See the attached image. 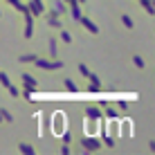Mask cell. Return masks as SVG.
I'll return each instance as SVG.
<instances>
[{
	"label": "cell",
	"instance_id": "6da1fadb",
	"mask_svg": "<svg viewBox=\"0 0 155 155\" xmlns=\"http://www.w3.org/2000/svg\"><path fill=\"white\" fill-rule=\"evenodd\" d=\"M31 65L36 68V70H43V72H56V70H63V61L61 58H36L34 63H31Z\"/></svg>",
	"mask_w": 155,
	"mask_h": 155
},
{
	"label": "cell",
	"instance_id": "7a4b0ae2",
	"mask_svg": "<svg viewBox=\"0 0 155 155\" xmlns=\"http://www.w3.org/2000/svg\"><path fill=\"white\" fill-rule=\"evenodd\" d=\"M104 148V144H101L99 140H94V137H90V135H83V137H79V144H77V151H81V153H97Z\"/></svg>",
	"mask_w": 155,
	"mask_h": 155
},
{
	"label": "cell",
	"instance_id": "3957f363",
	"mask_svg": "<svg viewBox=\"0 0 155 155\" xmlns=\"http://www.w3.org/2000/svg\"><path fill=\"white\" fill-rule=\"evenodd\" d=\"M20 88L23 90H29V92H36L38 90V79L29 72H23L20 74Z\"/></svg>",
	"mask_w": 155,
	"mask_h": 155
},
{
	"label": "cell",
	"instance_id": "277c9868",
	"mask_svg": "<svg viewBox=\"0 0 155 155\" xmlns=\"http://www.w3.org/2000/svg\"><path fill=\"white\" fill-rule=\"evenodd\" d=\"M47 14H54L58 18H68V5L63 0H50V9H45Z\"/></svg>",
	"mask_w": 155,
	"mask_h": 155
},
{
	"label": "cell",
	"instance_id": "5b68a950",
	"mask_svg": "<svg viewBox=\"0 0 155 155\" xmlns=\"http://www.w3.org/2000/svg\"><path fill=\"white\" fill-rule=\"evenodd\" d=\"M25 7H27V12L34 16V18H41V16H45V2L43 0H27L25 2Z\"/></svg>",
	"mask_w": 155,
	"mask_h": 155
},
{
	"label": "cell",
	"instance_id": "8992f818",
	"mask_svg": "<svg viewBox=\"0 0 155 155\" xmlns=\"http://www.w3.org/2000/svg\"><path fill=\"white\" fill-rule=\"evenodd\" d=\"M77 70H79V74H81V77H83V79H85L88 83L101 85V79H99V77H97V74H94L92 70H90V68L85 65V63H79V65H77Z\"/></svg>",
	"mask_w": 155,
	"mask_h": 155
},
{
	"label": "cell",
	"instance_id": "52a82bcc",
	"mask_svg": "<svg viewBox=\"0 0 155 155\" xmlns=\"http://www.w3.org/2000/svg\"><path fill=\"white\" fill-rule=\"evenodd\" d=\"M23 20H25V27H23V36H25V38H27V41H31V36H34V16H31L29 12H27V9H25V12H23Z\"/></svg>",
	"mask_w": 155,
	"mask_h": 155
},
{
	"label": "cell",
	"instance_id": "ba28073f",
	"mask_svg": "<svg viewBox=\"0 0 155 155\" xmlns=\"http://www.w3.org/2000/svg\"><path fill=\"white\" fill-rule=\"evenodd\" d=\"M85 117H88L90 121H97V119H104V113H101V106H97V104H88L85 106Z\"/></svg>",
	"mask_w": 155,
	"mask_h": 155
},
{
	"label": "cell",
	"instance_id": "9c48e42d",
	"mask_svg": "<svg viewBox=\"0 0 155 155\" xmlns=\"http://www.w3.org/2000/svg\"><path fill=\"white\" fill-rule=\"evenodd\" d=\"M68 16H70V20L79 23V18L83 16V5H79L77 0H74V2H70V5H68Z\"/></svg>",
	"mask_w": 155,
	"mask_h": 155
},
{
	"label": "cell",
	"instance_id": "30bf717a",
	"mask_svg": "<svg viewBox=\"0 0 155 155\" xmlns=\"http://www.w3.org/2000/svg\"><path fill=\"white\" fill-rule=\"evenodd\" d=\"M79 25H81V27H85V29H88L92 36H97V34H99L97 23H94V20H90V16H88V14H83L81 18H79Z\"/></svg>",
	"mask_w": 155,
	"mask_h": 155
},
{
	"label": "cell",
	"instance_id": "8fae6325",
	"mask_svg": "<svg viewBox=\"0 0 155 155\" xmlns=\"http://www.w3.org/2000/svg\"><path fill=\"white\" fill-rule=\"evenodd\" d=\"M45 23H47L50 29H61L63 27V18H58L54 14H47V12H45Z\"/></svg>",
	"mask_w": 155,
	"mask_h": 155
},
{
	"label": "cell",
	"instance_id": "7c38bea8",
	"mask_svg": "<svg viewBox=\"0 0 155 155\" xmlns=\"http://www.w3.org/2000/svg\"><path fill=\"white\" fill-rule=\"evenodd\" d=\"M16 148H18V153H23V155H36V148L31 146V144H27V142H18Z\"/></svg>",
	"mask_w": 155,
	"mask_h": 155
},
{
	"label": "cell",
	"instance_id": "4fadbf2b",
	"mask_svg": "<svg viewBox=\"0 0 155 155\" xmlns=\"http://www.w3.org/2000/svg\"><path fill=\"white\" fill-rule=\"evenodd\" d=\"M63 88H65L68 92H72V94L81 90V88L77 85V81H74V79H70V77H63Z\"/></svg>",
	"mask_w": 155,
	"mask_h": 155
},
{
	"label": "cell",
	"instance_id": "5bb4252c",
	"mask_svg": "<svg viewBox=\"0 0 155 155\" xmlns=\"http://www.w3.org/2000/svg\"><path fill=\"white\" fill-rule=\"evenodd\" d=\"M58 56V38L52 36L50 38V52H47V58H56Z\"/></svg>",
	"mask_w": 155,
	"mask_h": 155
},
{
	"label": "cell",
	"instance_id": "9a60e30c",
	"mask_svg": "<svg viewBox=\"0 0 155 155\" xmlns=\"http://www.w3.org/2000/svg\"><path fill=\"white\" fill-rule=\"evenodd\" d=\"M36 58H38V54H36V52H31V54H20V56H18V63L27 65V63H34Z\"/></svg>",
	"mask_w": 155,
	"mask_h": 155
},
{
	"label": "cell",
	"instance_id": "2e32d148",
	"mask_svg": "<svg viewBox=\"0 0 155 155\" xmlns=\"http://www.w3.org/2000/svg\"><path fill=\"white\" fill-rule=\"evenodd\" d=\"M101 113H104V117H108V119H115L117 117V110L110 108L108 104H101Z\"/></svg>",
	"mask_w": 155,
	"mask_h": 155
},
{
	"label": "cell",
	"instance_id": "e0dca14e",
	"mask_svg": "<svg viewBox=\"0 0 155 155\" xmlns=\"http://www.w3.org/2000/svg\"><path fill=\"white\" fill-rule=\"evenodd\" d=\"M58 41H63V43H68V45H70V43H72V34H70L65 27H61V29H58Z\"/></svg>",
	"mask_w": 155,
	"mask_h": 155
},
{
	"label": "cell",
	"instance_id": "ac0fdd59",
	"mask_svg": "<svg viewBox=\"0 0 155 155\" xmlns=\"http://www.w3.org/2000/svg\"><path fill=\"white\" fill-rule=\"evenodd\" d=\"M5 2H7V5H9V7H14V9H18V12H20V14H23V12H25V9H27V7H25V2H23V0H5Z\"/></svg>",
	"mask_w": 155,
	"mask_h": 155
},
{
	"label": "cell",
	"instance_id": "d6986e66",
	"mask_svg": "<svg viewBox=\"0 0 155 155\" xmlns=\"http://www.w3.org/2000/svg\"><path fill=\"white\" fill-rule=\"evenodd\" d=\"M137 2H140V7H142L146 14H153V12H155V7H153V0H137Z\"/></svg>",
	"mask_w": 155,
	"mask_h": 155
},
{
	"label": "cell",
	"instance_id": "ffe728a7",
	"mask_svg": "<svg viewBox=\"0 0 155 155\" xmlns=\"http://www.w3.org/2000/svg\"><path fill=\"white\" fill-rule=\"evenodd\" d=\"M119 20H121V25H124L126 29H133V27H135V20H133L128 14H121V18H119Z\"/></svg>",
	"mask_w": 155,
	"mask_h": 155
},
{
	"label": "cell",
	"instance_id": "44dd1931",
	"mask_svg": "<svg viewBox=\"0 0 155 155\" xmlns=\"http://www.w3.org/2000/svg\"><path fill=\"white\" fill-rule=\"evenodd\" d=\"M133 65H135L137 70H144V68H146V61H144L140 54H133Z\"/></svg>",
	"mask_w": 155,
	"mask_h": 155
},
{
	"label": "cell",
	"instance_id": "7402d4cb",
	"mask_svg": "<svg viewBox=\"0 0 155 155\" xmlns=\"http://www.w3.org/2000/svg\"><path fill=\"white\" fill-rule=\"evenodd\" d=\"M0 113H2V119H5V124H14V115L9 113L7 108H0Z\"/></svg>",
	"mask_w": 155,
	"mask_h": 155
},
{
	"label": "cell",
	"instance_id": "603a6c76",
	"mask_svg": "<svg viewBox=\"0 0 155 155\" xmlns=\"http://www.w3.org/2000/svg\"><path fill=\"white\" fill-rule=\"evenodd\" d=\"M7 92H9V94H12V97H14V99H18V97H20V88H16V85H14V83H9V85H7Z\"/></svg>",
	"mask_w": 155,
	"mask_h": 155
},
{
	"label": "cell",
	"instance_id": "cb8c5ba5",
	"mask_svg": "<svg viewBox=\"0 0 155 155\" xmlns=\"http://www.w3.org/2000/svg\"><path fill=\"white\" fill-rule=\"evenodd\" d=\"M85 90H88L90 94H97V92H101V85H94V83H88V81H85Z\"/></svg>",
	"mask_w": 155,
	"mask_h": 155
},
{
	"label": "cell",
	"instance_id": "d4e9b609",
	"mask_svg": "<svg viewBox=\"0 0 155 155\" xmlns=\"http://www.w3.org/2000/svg\"><path fill=\"white\" fill-rule=\"evenodd\" d=\"M9 83H12V81H9V77H7L5 72H0V85H2V88H7Z\"/></svg>",
	"mask_w": 155,
	"mask_h": 155
},
{
	"label": "cell",
	"instance_id": "484cf974",
	"mask_svg": "<svg viewBox=\"0 0 155 155\" xmlns=\"http://www.w3.org/2000/svg\"><path fill=\"white\" fill-rule=\"evenodd\" d=\"M61 153H63V155L72 153V146H70V142H65V144H63V146H61Z\"/></svg>",
	"mask_w": 155,
	"mask_h": 155
},
{
	"label": "cell",
	"instance_id": "4316f807",
	"mask_svg": "<svg viewBox=\"0 0 155 155\" xmlns=\"http://www.w3.org/2000/svg\"><path fill=\"white\" fill-rule=\"evenodd\" d=\"M101 144H106L108 148H113L115 146V140H113V137H104V142H101Z\"/></svg>",
	"mask_w": 155,
	"mask_h": 155
},
{
	"label": "cell",
	"instance_id": "83f0119b",
	"mask_svg": "<svg viewBox=\"0 0 155 155\" xmlns=\"http://www.w3.org/2000/svg\"><path fill=\"white\" fill-rule=\"evenodd\" d=\"M117 106H119V110H124V113L128 110V104H124V101H121V104H117Z\"/></svg>",
	"mask_w": 155,
	"mask_h": 155
},
{
	"label": "cell",
	"instance_id": "f1b7e54d",
	"mask_svg": "<svg viewBox=\"0 0 155 155\" xmlns=\"http://www.w3.org/2000/svg\"><path fill=\"white\" fill-rule=\"evenodd\" d=\"M77 2H79V5H85V2H88V0H77Z\"/></svg>",
	"mask_w": 155,
	"mask_h": 155
},
{
	"label": "cell",
	"instance_id": "f546056e",
	"mask_svg": "<svg viewBox=\"0 0 155 155\" xmlns=\"http://www.w3.org/2000/svg\"><path fill=\"white\" fill-rule=\"evenodd\" d=\"M0 124H5V119H2V113H0Z\"/></svg>",
	"mask_w": 155,
	"mask_h": 155
},
{
	"label": "cell",
	"instance_id": "4dcf8cb0",
	"mask_svg": "<svg viewBox=\"0 0 155 155\" xmlns=\"http://www.w3.org/2000/svg\"><path fill=\"white\" fill-rule=\"evenodd\" d=\"M0 18H2V9H0Z\"/></svg>",
	"mask_w": 155,
	"mask_h": 155
}]
</instances>
